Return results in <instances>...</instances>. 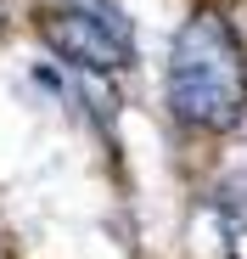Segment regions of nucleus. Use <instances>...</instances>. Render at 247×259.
<instances>
[{
  "mask_svg": "<svg viewBox=\"0 0 247 259\" xmlns=\"http://www.w3.org/2000/svg\"><path fill=\"white\" fill-rule=\"evenodd\" d=\"M169 107L180 124L214 136L247 113V51L214 6H197L169 46Z\"/></svg>",
  "mask_w": 247,
  "mask_h": 259,
  "instance_id": "nucleus-1",
  "label": "nucleus"
},
{
  "mask_svg": "<svg viewBox=\"0 0 247 259\" xmlns=\"http://www.w3.org/2000/svg\"><path fill=\"white\" fill-rule=\"evenodd\" d=\"M39 39L79 73H118L135 62V34L107 6H45L34 12Z\"/></svg>",
  "mask_w": 247,
  "mask_h": 259,
  "instance_id": "nucleus-2",
  "label": "nucleus"
},
{
  "mask_svg": "<svg viewBox=\"0 0 247 259\" xmlns=\"http://www.w3.org/2000/svg\"><path fill=\"white\" fill-rule=\"evenodd\" d=\"M79 6H96V0H79Z\"/></svg>",
  "mask_w": 247,
  "mask_h": 259,
  "instance_id": "nucleus-3",
  "label": "nucleus"
}]
</instances>
